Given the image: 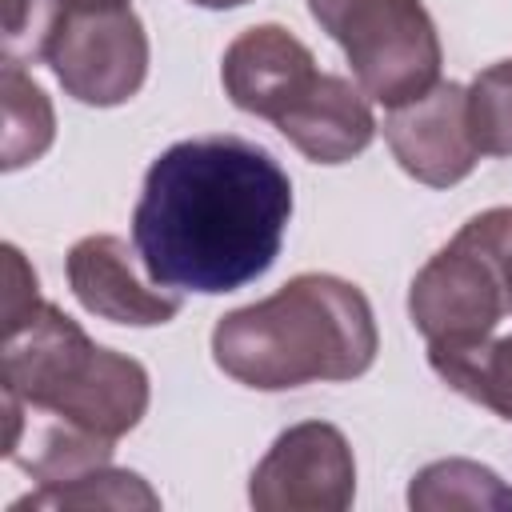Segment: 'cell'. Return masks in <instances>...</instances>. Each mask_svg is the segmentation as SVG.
Returning a JSON list of instances; mask_svg holds the SVG:
<instances>
[{
    "label": "cell",
    "mask_w": 512,
    "mask_h": 512,
    "mask_svg": "<svg viewBox=\"0 0 512 512\" xmlns=\"http://www.w3.org/2000/svg\"><path fill=\"white\" fill-rule=\"evenodd\" d=\"M352 496L356 460L344 432L328 420L284 428L248 480L256 512H344Z\"/></svg>",
    "instance_id": "6"
},
{
    "label": "cell",
    "mask_w": 512,
    "mask_h": 512,
    "mask_svg": "<svg viewBox=\"0 0 512 512\" xmlns=\"http://www.w3.org/2000/svg\"><path fill=\"white\" fill-rule=\"evenodd\" d=\"M136 248L120 236H84L68 248L64 272L72 296L100 320L128 328H156L180 312V292H164L160 284H144L136 264Z\"/></svg>",
    "instance_id": "10"
},
{
    "label": "cell",
    "mask_w": 512,
    "mask_h": 512,
    "mask_svg": "<svg viewBox=\"0 0 512 512\" xmlns=\"http://www.w3.org/2000/svg\"><path fill=\"white\" fill-rule=\"evenodd\" d=\"M468 124L480 156H512V56L468 84Z\"/></svg>",
    "instance_id": "16"
},
{
    "label": "cell",
    "mask_w": 512,
    "mask_h": 512,
    "mask_svg": "<svg viewBox=\"0 0 512 512\" xmlns=\"http://www.w3.org/2000/svg\"><path fill=\"white\" fill-rule=\"evenodd\" d=\"M316 60L304 40H296L280 24H252L244 28L220 64V84L228 100L260 120H280L312 84H316Z\"/></svg>",
    "instance_id": "9"
},
{
    "label": "cell",
    "mask_w": 512,
    "mask_h": 512,
    "mask_svg": "<svg viewBox=\"0 0 512 512\" xmlns=\"http://www.w3.org/2000/svg\"><path fill=\"white\" fill-rule=\"evenodd\" d=\"M380 348L368 296L340 276L304 272L272 296L232 308L212 328V360L256 392L356 380Z\"/></svg>",
    "instance_id": "2"
},
{
    "label": "cell",
    "mask_w": 512,
    "mask_h": 512,
    "mask_svg": "<svg viewBox=\"0 0 512 512\" xmlns=\"http://www.w3.org/2000/svg\"><path fill=\"white\" fill-rule=\"evenodd\" d=\"M0 92H4V140H0V168L16 172L32 160H40L52 148L56 136V112L44 88L20 68V60H4L0 68Z\"/></svg>",
    "instance_id": "13"
},
{
    "label": "cell",
    "mask_w": 512,
    "mask_h": 512,
    "mask_svg": "<svg viewBox=\"0 0 512 512\" xmlns=\"http://www.w3.org/2000/svg\"><path fill=\"white\" fill-rule=\"evenodd\" d=\"M52 12H56V4H44V0H4V40H8V48H16L24 40V32H32L36 56H40V40H44V28H48Z\"/></svg>",
    "instance_id": "18"
},
{
    "label": "cell",
    "mask_w": 512,
    "mask_h": 512,
    "mask_svg": "<svg viewBox=\"0 0 512 512\" xmlns=\"http://www.w3.org/2000/svg\"><path fill=\"white\" fill-rule=\"evenodd\" d=\"M292 216V180L244 136L164 148L132 212V248L152 284L220 296L272 268Z\"/></svg>",
    "instance_id": "1"
},
{
    "label": "cell",
    "mask_w": 512,
    "mask_h": 512,
    "mask_svg": "<svg viewBox=\"0 0 512 512\" xmlns=\"http://www.w3.org/2000/svg\"><path fill=\"white\" fill-rule=\"evenodd\" d=\"M308 12L344 48L368 100L400 108L440 84L444 48L420 0H308Z\"/></svg>",
    "instance_id": "4"
},
{
    "label": "cell",
    "mask_w": 512,
    "mask_h": 512,
    "mask_svg": "<svg viewBox=\"0 0 512 512\" xmlns=\"http://www.w3.org/2000/svg\"><path fill=\"white\" fill-rule=\"evenodd\" d=\"M4 416L44 420L116 444L148 412V368L96 344L64 308L36 300L4 320L0 348Z\"/></svg>",
    "instance_id": "3"
},
{
    "label": "cell",
    "mask_w": 512,
    "mask_h": 512,
    "mask_svg": "<svg viewBox=\"0 0 512 512\" xmlns=\"http://www.w3.org/2000/svg\"><path fill=\"white\" fill-rule=\"evenodd\" d=\"M428 364L452 392L512 420V332L456 352H428Z\"/></svg>",
    "instance_id": "14"
},
{
    "label": "cell",
    "mask_w": 512,
    "mask_h": 512,
    "mask_svg": "<svg viewBox=\"0 0 512 512\" xmlns=\"http://www.w3.org/2000/svg\"><path fill=\"white\" fill-rule=\"evenodd\" d=\"M40 60L72 100L116 108L144 88L148 32L132 4L56 8L40 40Z\"/></svg>",
    "instance_id": "5"
},
{
    "label": "cell",
    "mask_w": 512,
    "mask_h": 512,
    "mask_svg": "<svg viewBox=\"0 0 512 512\" xmlns=\"http://www.w3.org/2000/svg\"><path fill=\"white\" fill-rule=\"evenodd\" d=\"M40 512V508H52V512H68V508H144V512H156L160 508V496L148 488L144 476L128 472V468H92L84 476H72V480H56V484H40L36 492L12 500L8 512Z\"/></svg>",
    "instance_id": "15"
},
{
    "label": "cell",
    "mask_w": 512,
    "mask_h": 512,
    "mask_svg": "<svg viewBox=\"0 0 512 512\" xmlns=\"http://www.w3.org/2000/svg\"><path fill=\"white\" fill-rule=\"evenodd\" d=\"M384 140L412 180L428 188L460 184L480 160L468 124V88L440 80L424 96L392 108L384 116Z\"/></svg>",
    "instance_id": "8"
},
{
    "label": "cell",
    "mask_w": 512,
    "mask_h": 512,
    "mask_svg": "<svg viewBox=\"0 0 512 512\" xmlns=\"http://www.w3.org/2000/svg\"><path fill=\"white\" fill-rule=\"evenodd\" d=\"M4 260H8V292H4V320H16L20 312H28L40 292H36V272L24 264L16 244H4Z\"/></svg>",
    "instance_id": "19"
},
{
    "label": "cell",
    "mask_w": 512,
    "mask_h": 512,
    "mask_svg": "<svg viewBox=\"0 0 512 512\" xmlns=\"http://www.w3.org/2000/svg\"><path fill=\"white\" fill-rule=\"evenodd\" d=\"M280 136L312 164H344L376 136V116L360 84L320 72L316 84L276 120Z\"/></svg>",
    "instance_id": "11"
},
{
    "label": "cell",
    "mask_w": 512,
    "mask_h": 512,
    "mask_svg": "<svg viewBox=\"0 0 512 512\" xmlns=\"http://www.w3.org/2000/svg\"><path fill=\"white\" fill-rule=\"evenodd\" d=\"M56 8H84V4H128V0H52Z\"/></svg>",
    "instance_id": "20"
},
{
    "label": "cell",
    "mask_w": 512,
    "mask_h": 512,
    "mask_svg": "<svg viewBox=\"0 0 512 512\" xmlns=\"http://www.w3.org/2000/svg\"><path fill=\"white\" fill-rule=\"evenodd\" d=\"M456 240H464L472 252H480L488 260V268L496 272L500 280V292H504V304L512 312V208H488V212H476L460 232Z\"/></svg>",
    "instance_id": "17"
},
{
    "label": "cell",
    "mask_w": 512,
    "mask_h": 512,
    "mask_svg": "<svg viewBox=\"0 0 512 512\" xmlns=\"http://www.w3.org/2000/svg\"><path fill=\"white\" fill-rule=\"evenodd\" d=\"M508 304L496 272L464 240H448L408 288V316L428 340V352H456L488 340L504 320Z\"/></svg>",
    "instance_id": "7"
},
{
    "label": "cell",
    "mask_w": 512,
    "mask_h": 512,
    "mask_svg": "<svg viewBox=\"0 0 512 512\" xmlns=\"http://www.w3.org/2000/svg\"><path fill=\"white\" fill-rule=\"evenodd\" d=\"M192 4H200V8H240L248 0H192Z\"/></svg>",
    "instance_id": "21"
},
{
    "label": "cell",
    "mask_w": 512,
    "mask_h": 512,
    "mask_svg": "<svg viewBox=\"0 0 512 512\" xmlns=\"http://www.w3.org/2000/svg\"><path fill=\"white\" fill-rule=\"evenodd\" d=\"M408 508L416 512H512V484H504L492 468L476 460H436L420 468L408 484Z\"/></svg>",
    "instance_id": "12"
}]
</instances>
